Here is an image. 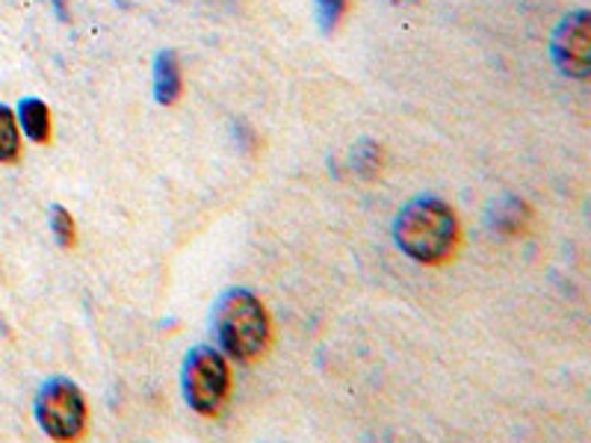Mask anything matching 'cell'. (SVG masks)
I'll return each instance as SVG.
<instances>
[{
  "label": "cell",
  "mask_w": 591,
  "mask_h": 443,
  "mask_svg": "<svg viewBox=\"0 0 591 443\" xmlns=\"http://www.w3.org/2000/svg\"><path fill=\"white\" fill-rule=\"evenodd\" d=\"M394 240L408 258L426 267H441L459 246V219L438 195H420L397 213Z\"/></svg>",
  "instance_id": "cell-1"
},
{
  "label": "cell",
  "mask_w": 591,
  "mask_h": 443,
  "mask_svg": "<svg viewBox=\"0 0 591 443\" xmlns=\"http://www.w3.org/2000/svg\"><path fill=\"white\" fill-rule=\"evenodd\" d=\"M213 328H216L222 352L240 364L258 360L269 346L267 307L260 305L258 295L243 287L222 293L216 314H213Z\"/></svg>",
  "instance_id": "cell-2"
},
{
  "label": "cell",
  "mask_w": 591,
  "mask_h": 443,
  "mask_svg": "<svg viewBox=\"0 0 591 443\" xmlns=\"http://www.w3.org/2000/svg\"><path fill=\"white\" fill-rule=\"evenodd\" d=\"M181 385H184V397L193 411L204 417L219 414V408L225 406L228 390H232L228 360L211 346H195L184 360Z\"/></svg>",
  "instance_id": "cell-3"
},
{
  "label": "cell",
  "mask_w": 591,
  "mask_h": 443,
  "mask_svg": "<svg viewBox=\"0 0 591 443\" xmlns=\"http://www.w3.org/2000/svg\"><path fill=\"white\" fill-rule=\"evenodd\" d=\"M39 429L51 441H74L86 429V399L68 379H51L36 393Z\"/></svg>",
  "instance_id": "cell-4"
},
{
  "label": "cell",
  "mask_w": 591,
  "mask_h": 443,
  "mask_svg": "<svg viewBox=\"0 0 591 443\" xmlns=\"http://www.w3.org/2000/svg\"><path fill=\"white\" fill-rule=\"evenodd\" d=\"M550 54L556 68L568 77H589L591 74V15L589 10H577L559 21L550 39Z\"/></svg>",
  "instance_id": "cell-5"
},
{
  "label": "cell",
  "mask_w": 591,
  "mask_h": 443,
  "mask_svg": "<svg viewBox=\"0 0 591 443\" xmlns=\"http://www.w3.org/2000/svg\"><path fill=\"white\" fill-rule=\"evenodd\" d=\"M184 93V77H181V63L172 51H160L154 60V101L163 107L178 104Z\"/></svg>",
  "instance_id": "cell-6"
},
{
  "label": "cell",
  "mask_w": 591,
  "mask_h": 443,
  "mask_svg": "<svg viewBox=\"0 0 591 443\" xmlns=\"http://www.w3.org/2000/svg\"><path fill=\"white\" fill-rule=\"evenodd\" d=\"M19 121L28 139L39 142V145H45L51 139V112H47V104L42 98H21Z\"/></svg>",
  "instance_id": "cell-7"
},
{
  "label": "cell",
  "mask_w": 591,
  "mask_h": 443,
  "mask_svg": "<svg viewBox=\"0 0 591 443\" xmlns=\"http://www.w3.org/2000/svg\"><path fill=\"white\" fill-rule=\"evenodd\" d=\"M21 154V133L15 125V112L0 104V163H15Z\"/></svg>",
  "instance_id": "cell-8"
},
{
  "label": "cell",
  "mask_w": 591,
  "mask_h": 443,
  "mask_svg": "<svg viewBox=\"0 0 591 443\" xmlns=\"http://www.w3.org/2000/svg\"><path fill=\"white\" fill-rule=\"evenodd\" d=\"M51 228H54L56 246H60V249H72L74 242H77L72 213L65 210L63 204H54V207H51Z\"/></svg>",
  "instance_id": "cell-9"
},
{
  "label": "cell",
  "mask_w": 591,
  "mask_h": 443,
  "mask_svg": "<svg viewBox=\"0 0 591 443\" xmlns=\"http://www.w3.org/2000/svg\"><path fill=\"white\" fill-rule=\"evenodd\" d=\"M343 12H346V0H316V15L325 33H332L341 24Z\"/></svg>",
  "instance_id": "cell-10"
},
{
  "label": "cell",
  "mask_w": 591,
  "mask_h": 443,
  "mask_svg": "<svg viewBox=\"0 0 591 443\" xmlns=\"http://www.w3.org/2000/svg\"><path fill=\"white\" fill-rule=\"evenodd\" d=\"M51 3H54L56 15H60L63 21H68V7H65V0H51Z\"/></svg>",
  "instance_id": "cell-11"
}]
</instances>
